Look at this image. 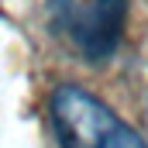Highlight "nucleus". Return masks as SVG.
<instances>
[{"instance_id":"obj_2","label":"nucleus","mask_w":148,"mask_h":148,"mask_svg":"<svg viewBox=\"0 0 148 148\" xmlns=\"http://www.w3.org/2000/svg\"><path fill=\"white\" fill-rule=\"evenodd\" d=\"M52 28L90 62L110 59L121 31L127 0H48Z\"/></svg>"},{"instance_id":"obj_1","label":"nucleus","mask_w":148,"mask_h":148,"mask_svg":"<svg viewBox=\"0 0 148 148\" xmlns=\"http://www.w3.org/2000/svg\"><path fill=\"white\" fill-rule=\"evenodd\" d=\"M59 148H148L145 138L83 86H59L48 100Z\"/></svg>"}]
</instances>
